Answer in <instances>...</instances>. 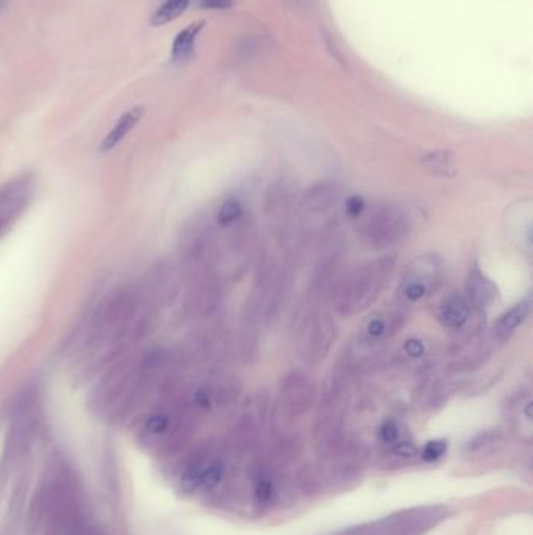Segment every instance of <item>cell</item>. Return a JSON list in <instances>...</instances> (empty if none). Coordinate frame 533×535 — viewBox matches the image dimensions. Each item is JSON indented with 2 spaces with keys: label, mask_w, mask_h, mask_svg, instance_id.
I'll return each instance as SVG.
<instances>
[{
  "label": "cell",
  "mask_w": 533,
  "mask_h": 535,
  "mask_svg": "<svg viewBox=\"0 0 533 535\" xmlns=\"http://www.w3.org/2000/svg\"><path fill=\"white\" fill-rule=\"evenodd\" d=\"M205 22L198 21L188 25L186 29L181 30L177 36H175L172 43V60L174 62H184L188 57L191 55L194 50L195 39H198L199 33L204 29Z\"/></svg>",
  "instance_id": "5"
},
{
  "label": "cell",
  "mask_w": 533,
  "mask_h": 535,
  "mask_svg": "<svg viewBox=\"0 0 533 535\" xmlns=\"http://www.w3.org/2000/svg\"><path fill=\"white\" fill-rule=\"evenodd\" d=\"M421 163L429 172L440 177H454L457 174L455 157L450 151H435L421 158Z\"/></svg>",
  "instance_id": "6"
},
{
  "label": "cell",
  "mask_w": 533,
  "mask_h": 535,
  "mask_svg": "<svg viewBox=\"0 0 533 535\" xmlns=\"http://www.w3.org/2000/svg\"><path fill=\"white\" fill-rule=\"evenodd\" d=\"M407 225L403 216L396 210H382L369 224V237L382 244L394 243L406 235Z\"/></svg>",
  "instance_id": "2"
},
{
  "label": "cell",
  "mask_w": 533,
  "mask_h": 535,
  "mask_svg": "<svg viewBox=\"0 0 533 535\" xmlns=\"http://www.w3.org/2000/svg\"><path fill=\"white\" fill-rule=\"evenodd\" d=\"M204 471V465H194L190 470H186L184 476H181V488L185 492H194L200 487V476Z\"/></svg>",
  "instance_id": "12"
},
{
  "label": "cell",
  "mask_w": 533,
  "mask_h": 535,
  "mask_svg": "<svg viewBox=\"0 0 533 535\" xmlns=\"http://www.w3.org/2000/svg\"><path fill=\"white\" fill-rule=\"evenodd\" d=\"M199 5L207 10H228L232 8L233 0H199Z\"/></svg>",
  "instance_id": "18"
},
{
  "label": "cell",
  "mask_w": 533,
  "mask_h": 535,
  "mask_svg": "<svg viewBox=\"0 0 533 535\" xmlns=\"http://www.w3.org/2000/svg\"><path fill=\"white\" fill-rule=\"evenodd\" d=\"M469 317V303L462 294H452L441 307L440 319L448 327H460Z\"/></svg>",
  "instance_id": "4"
},
{
  "label": "cell",
  "mask_w": 533,
  "mask_h": 535,
  "mask_svg": "<svg viewBox=\"0 0 533 535\" xmlns=\"http://www.w3.org/2000/svg\"><path fill=\"white\" fill-rule=\"evenodd\" d=\"M469 303L477 309H487L497 298L496 285L488 277H485L478 270H472L468 279Z\"/></svg>",
  "instance_id": "3"
},
{
  "label": "cell",
  "mask_w": 533,
  "mask_h": 535,
  "mask_svg": "<svg viewBox=\"0 0 533 535\" xmlns=\"http://www.w3.org/2000/svg\"><path fill=\"white\" fill-rule=\"evenodd\" d=\"M191 0H166L152 18L153 25H165L184 15Z\"/></svg>",
  "instance_id": "9"
},
{
  "label": "cell",
  "mask_w": 533,
  "mask_h": 535,
  "mask_svg": "<svg viewBox=\"0 0 533 535\" xmlns=\"http://www.w3.org/2000/svg\"><path fill=\"white\" fill-rule=\"evenodd\" d=\"M446 441L444 440H431L429 443L424 446L422 450V459L426 462H435V460L441 459V456L446 452Z\"/></svg>",
  "instance_id": "13"
},
{
  "label": "cell",
  "mask_w": 533,
  "mask_h": 535,
  "mask_svg": "<svg viewBox=\"0 0 533 535\" xmlns=\"http://www.w3.org/2000/svg\"><path fill=\"white\" fill-rule=\"evenodd\" d=\"M387 271L388 268L383 263L364 268L361 272L357 274V277L352 279L350 289L349 291L344 293V296H346L355 307L369 303V299H373V296L379 294L380 286L385 282V279H387Z\"/></svg>",
  "instance_id": "1"
},
{
  "label": "cell",
  "mask_w": 533,
  "mask_h": 535,
  "mask_svg": "<svg viewBox=\"0 0 533 535\" xmlns=\"http://www.w3.org/2000/svg\"><path fill=\"white\" fill-rule=\"evenodd\" d=\"M406 347H407V352L410 354V356H413V357H420L421 354H422V345L417 340L407 341V346Z\"/></svg>",
  "instance_id": "21"
},
{
  "label": "cell",
  "mask_w": 533,
  "mask_h": 535,
  "mask_svg": "<svg viewBox=\"0 0 533 535\" xmlns=\"http://www.w3.org/2000/svg\"><path fill=\"white\" fill-rule=\"evenodd\" d=\"M383 331H385V324H383V321H382V319H373V321H371V323L368 324V332H369V335H373V337H380L382 333H383Z\"/></svg>",
  "instance_id": "20"
},
{
  "label": "cell",
  "mask_w": 533,
  "mask_h": 535,
  "mask_svg": "<svg viewBox=\"0 0 533 535\" xmlns=\"http://www.w3.org/2000/svg\"><path fill=\"white\" fill-rule=\"evenodd\" d=\"M169 427V418L165 417V415H153L146 423V429L149 433H153V436H160V433H165Z\"/></svg>",
  "instance_id": "14"
},
{
  "label": "cell",
  "mask_w": 533,
  "mask_h": 535,
  "mask_svg": "<svg viewBox=\"0 0 533 535\" xmlns=\"http://www.w3.org/2000/svg\"><path fill=\"white\" fill-rule=\"evenodd\" d=\"M529 313H530V298L521 300V303L516 304L511 310H508L505 315H502L497 323V331L501 333L513 332L519 324L524 323L525 318L529 317Z\"/></svg>",
  "instance_id": "8"
},
{
  "label": "cell",
  "mask_w": 533,
  "mask_h": 535,
  "mask_svg": "<svg viewBox=\"0 0 533 535\" xmlns=\"http://www.w3.org/2000/svg\"><path fill=\"white\" fill-rule=\"evenodd\" d=\"M364 200L363 197L360 196H352L350 199H347L346 202V211L349 213L350 216H360L361 211L364 210Z\"/></svg>",
  "instance_id": "17"
},
{
  "label": "cell",
  "mask_w": 533,
  "mask_h": 535,
  "mask_svg": "<svg viewBox=\"0 0 533 535\" xmlns=\"http://www.w3.org/2000/svg\"><path fill=\"white\" fill-rule=\"evenodd\" d=\"M242 209L241 204L236 202V200H227V202L221 207V210L218 213V221L221 225H230L233 224L236 219L241 216Z\"/></svg>",
  "instance_id": "11"
},
{
  "label": "cell",
  "mask_w": 533,
  "mask_h": 535,
  "mask_svg": "<svg viewBox=\"0 0 533 535\" xmlns=\"http://www.w3.org/2000/svg\"><path fill=\"white\" fill-rule=\"evenodd\" d=\"M141 116H143V109H138V106L137 109H132L130 111L124 113V115L120 116V119L118 121V124L113 127L110 133H108V137L102 143V151H110V149H113V147H116L120 141H123L128 133H130L133 127L137 125Z\"/></svg>",
  "instance_id": "7"
},
{
  "label": "cell",
  "mask_w": 533,
  "mask_h": 535,
  "mask_svg": "<svg viewBox=\"0 0 533 535\" xmlns=\"http://www.w3.org/2000/svg\"><path fill=\"white\" fill-rule=\"evenodd\" d=\"M222 474H224V470H222V466L218 464H212L208 466H204V471H202V476H200V487L199 488H204V490H212V488L218 487V484L221 482V479H222Z\"/></svg>",
  "instance_id": "10"
},
{
  "label": "cell",
  "mask_w": 533,
  "mask_h": 535,
  "mask_svg": "<svg viewBox=\"0 0 533 535\" xmlns=\"http://www.w3.org/2000/svg\"><path fill=\"white\" fill-rule=\"evenodd\" d=\"M394 454H397V456L401 457H411L416 454V447L411 443H408V441H403V443L394 446Z\"/></svg>",
  "instance_id": "19"
},
{
  "label": "cell",
  "mask_w": 533,
  "mask_h": 535,
  "mask_svg": "<svg viewBox=\"0 0 533 535\" xmlns=\"http://www.w3.org/2000/svg\"><path fill=\"white\" fill-rule=\"evenodd\" d=\"M6 4H8V0H0V10H4Z\"/></svg>",
  "instance_id": "22"
},
{
  "label": "cell",
  "mask_w": 533,
  "mask_h": 535,
  "mask_svg": "<svg viewBox=\"0 0 533 535\" xmlns=\"http://www.w3.org/2000/svg\"><path fill=\"white\" fill-rule=\"evenodd\" d=\"M379 437L382 441H385V443H394L397 437H399V429H397L396 423H393V421H387V423H383L380 426Z\"/></svg>",
  "instance_id": "16"
},
{
  "label": "cell",
  "mask_w": 533,
  "mask_h": 535,
  "mask_svg": "<svg viewBox=\"0 0 533 535\" xmlns=\"http://www.w3.org/2000/svg\"><path fill=\"white\" fill-rule=\"evenodd\" d=\"M272 484L268 479H260L255 485V498L258 503H268L272 498Z\"/></svg>",
  "instance_id": "15"
}]
</instances>
